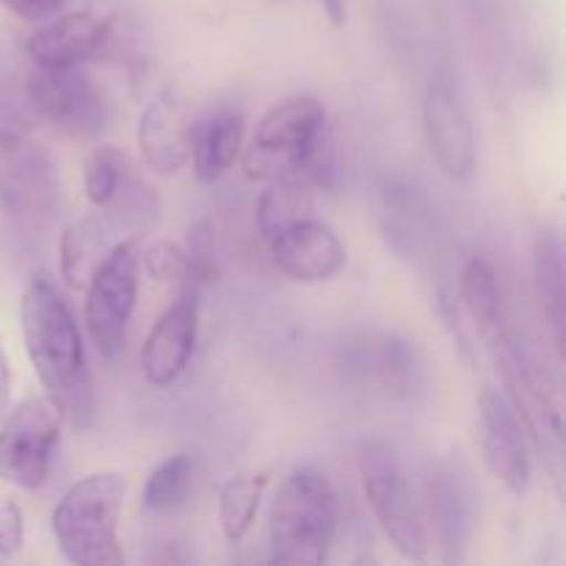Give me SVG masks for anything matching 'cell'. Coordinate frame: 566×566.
Segmentation results:
<instances>
[{
  "instance_id": "obj_22",
  "label": "cell",
  "mask_w": 566,
  "mask_h": 566,
  "mask_svg": "<svg viewBox=\"0 0 566 566\" xmlns=\"http://www.w3.org/2000/svg\"><path fill=\"white\" fill-rule=\"evenodd\" d=\"M459 293L468 310L470 321L479 326L481 335L490 343H497L506 329H503V307H501V287L497 276L486 260L473 258L464 263L462 276H459Z\"/></svg>"
},
{
  "instance_id": "obj_14",
  "label": "cell",
  "mask_w": 566,
  "mask_h": 566,
  "mask_svg": "<svg viewBox=\"0 0 566 566\" xmlns=\"http://www.w3.org/2000/svg\"><path fill=\"white\" fill-rule=\"evenodd\" d=\"M274 265L293 282L318 285L329 282L346 269L348 252L337 232L318 219H304L271 238Z\"/></svg>"
},
{
  "instance_id": "obj_1",
  "label": "cell",
  "mask_w": 566,
  "mask_h": 566,
  "mask_svg": "<svg viewBox=\"0 0 566 566\" xmlns=\"http://www.w3.org/2000/svg\"><path fill=\"white\" fill-rule=\"evenodd\" d=\"M22 343L50 401L75 429L92 423V379L86 370L83 337L70 304L48 276H36L20 302Z\"/></svg>"
},
{
  "instance_id": "obj_33",
  "label": "cell",
  "mask_w": 566,
  "mask_h": 566,
  "mask_svg": "<svg viewBox=\"0 0 566 566\" xmlns=\"http://www.w3.org/2000/svg\"><path fill=\"white\" fill-rule=\"evenodd\" d=\"M318 3L332 20V25H343L346 22V0H318Z\"/></svg>"
},
{
  "instance_id": "obj_7",
  "label": "cell",
  "mask_w": 566,
  "mask_h": 566,
  "mask_svg": "<svg viewBox=\"0 0 566 566\" xmlns=\"http://www.w3.org/2000/svg\"><path fill=\"white\" fill-rule=\"evenodd\" d=\"M64 415L48 396H28L0 418V481L39 490L48 481Z\"/></svg>"
},
{
  "instance_id": "obj_24",
  "label": "cell",
  "mask_w": 566,
  "mask_h": 566,
  "mask_svg": "<svg viewBox=\"0 0 566 566\" xmlns=\"http://www.w3.org/2000/svg\"><path fill=\"white\" fill-rule=\"evenodd\" d=\"M127 177V155L116 144H99L88 153L83 164V188L86 199L97 208H105L119 191L122 180Z\"/></svg>"
},
{
  "instance_id": "obj_25",
  "label": "cell",
  "mask_w": 566,
  "mask_h": 566,
  "mask_svg": "<svg viewBox=\"0 0 566 566\" xmlns=\"http://www.w3.org/2000/svg\"><path fill=\"white\" fill-rule=\"evenodd\" d=\"M186 260L188 274L182 282L205 287L216 276V230L208 219H199L197 224L188 230Z\"/></svg>"
},
{
  "instance_id": "obj_4",
  "label": "cell",
  "mask_w": 566,
  "mask_h": 566,
  "mask_svg": "<svg viewBox=\"0 0 566 566\" xmlns=\"http://www.w3.org/2000/svg\"><path fill=\"white\" fill-rule=\"evenodd\" d=\"M359 479L365 501L390 545L409 562H423L429 556L426 514L396 448L385 440L368 442L359 453Z\"/></svg>"
},
{
  "instance_id": "obj_5",
  "label": "cell",
  "mask_w": 566,
  "mask_h": 566,
  "mask_svg": "<svg viewBox=\"0 0 566 566\" xmlns=\"http://www.w3.org/2000/svg\"><path fill=\"white\" fill-rule=\"evenodd\" d=\"M324 127L326 114L321 99L310 94L282 99L260 119L243 153V175L254 182L298 175Z\"/></svg>"
},
{
  "instance_id": "obj_2",
  "label": "cell",
  "mask_w": 566,
  "mask_h": 566,
  "mask_svg": "<svg viewBox=\"0 0 566 566\" xmlns=\"http://www.w3.org/2000/svg\"><path fill=\"white\" fill-rule=\"evenodd\" d=\"M127 481L116 470H99L75 481L53 509V536L61 556L75 566H119V517Z\"/></svg>"
},
{
  "instance_id": "obj_31",
  "label": "cell",
  "mask_w": 566,
  "mask_h": 566,
  "mask_svg": "<svg viewBox=\"0 0 566 566\" xmlns=\"http://www.w3.org/2000/svg\"><path fill=\"white\" fill-rule=\"evenodd\" d=\"M440 315L442 321H446L448 332H451L453 348H459V357H462L470 368H475V354H473V346H470V337L468 332L462 329V318H459L457 307H453L451 298H448L446 293H440Z\"/></svg>"
},
{
  "instance_id": "obj_6",
  "label": "cell",
  "mask_w": 566,
  "mask_h": 566,
  "mask_svg": "<svg viewBox=\"0 0 566 566\" xmlns=\"http://www.w3.org/2000/svg\"><path fill=\"white\" fill-rule=\"evenodd\" d=\"M138 282H142V247L138 238H127L108 249L99 269L83 287L88 335L105 359H114L122 352L127 324L138 302Z\"/></svg>"
},
{
  "instance_id": "obj_19",
  "label": "cell",
  "mask_w": 566,
  "mask_h": 566,
  "mask_svg": "<svg viewBox=\"0 0 566 566\" xmlns=\"http://www.w3.org/2000/svg\"><path fill=\"white\" fill-rule=\"evenodd\" d=\"M108 254L105 247V227L99 216H83L72 221L61 235L59 260H61V280L72 291H83L92 280L94 271Z\"/></svg>"
},
{
  "instance_id": "obj_32",
  "label": "cell",
  "mask_w": 566,
  "mask_h": 566,
  "mask_svg": "<svg viewBox=\"0 0 566 566\" xmlns=\"http://www.w3.org/2000/svg\"><path fill=\"white\" fill-rule=\"evenodd\" d=\"M11 403V365H9V354H6L3 340H0V418L9 412Z\"/></svg>"
},
{
  "instance_id": "obj_3",
  "label": "cell",
  "mask_w": 566,
  "mask_h": 566,
  "mask_svg": "<svg viewBox=\"0 0 566 566\" xmlns=\"http://www.w3.org/2000/svg\"><path fill=\"white\" fill-rule=\"evenodd\" d=\"M337 534V497L329 479L315 468H298L282 481L269 517L271 562L318 566Z\"/></svg>"
},
{
  "instance_id": "obj_11",
  "label": "cell",
  "mask_w": 566,
  "mask_h": 566,
  "mask_svg": "<svg viewBox=\"0 0 566 566\" xmlns=\"http://www.w3.org/2000/svg\"><path fill=\"white\" fill-rule=\"evenodd\" d=\"M197 138L191 108L175 88L155 94L138 119L136 142L144 166L160 177L177 175L188 166Z\"/></svg>"
},
{
  "instance_id": "obj_17",
  "label": "cell",
  "mask_w": 566,
  "mask_h": 566,
  "mask_svg": "<svg viewBox=\"0 0 566 566\" xmlns=\"http://www.w3.org/2000/svg\"><path fill=\"white\" fill-rule=\"evenodd\" d=\"M534 291L542 315L551 329L553 348L558 359L564 354V329H566V302H564V249L556 232L542 230L534 243Z\"/></svg>"
},
{
  "instance_id": "obj_23",
  "label": "cell",
  "mask_w": 566,
  "mask_h": 566,
  "mask_svg": "<svg viewBox=\"0 0 566 566\" xmlns=\"http://www.w3.org/2000/svg\"><path fill=\"white\" fill-rule=\"evenodd\" d=\"M191 490H193L191 459L182 457V453H177V457H166L164 462L155 464L147 484H144L142 506L144 512L155 514V517H166V514H175L186 506Z\"/></svg>"
},
{
  "instance_id": "obj_13",
  "label": "cell",
  "mask_w": 566,
  "mask_h": 566,
  "mask_svg": "<svg viewBox=\"0 0 566 566\" xmlns=\"http://www.w3.org/2000/svg\"><path fill=\"white\" fill-rule=\"evenodd\" d=\"M423 130L437 166L453 180H468L475 169V133L448 81H434L426 92Z\"/></svg>"
},
{
  "instance_id": "obj_16",
  "label": "cell",
  "mask_w": 566,
  "mask_h": 566,
  "mask_svg": "<svg viewBox=\"0 0 566 566\" xmlns=\"http://www.w3.org/2000/svg\"><path fill=\"white\" fill-rule=\"evenodd\" d=\"M423 514H429L442 551H451L457 556L468 542L470 525H473L470 523L473 520V495L468 490V481L453 464H437L429 473Z\"/></svg>"
},
{
  "instance_id": "obj_20",
  "label": "cell",
  "mask_w": 566,
  "mask_h": 566,
  "mask_svg": "<svg viewBox=\"0 0 566 566\" xmlns=\"http://www.w3.org/2000/svg\"><path fill=\"white\" fill-rule=\"evenodd\" d=\"M315 210L313 188L307 180L298 175L276 177L269 180L265 191L260 193L258 202V230L265 241L280 235L287 227L298 224V221L310 219Z\"/></svg>"
},
{
  "instance_id": "obj_10",
  "label": "cell",
  "mask_w": 566,
  "mask_h": 566,
  "mask_svg": "<svg viewBox=\"0 0 566 566\" xmlns=\"http://www.w3.org/2000/svg\"><path fill=\"white\" fill-rule=\"evenodd\" d=\"M61 177L53 158L31 142L0 149V210L22 221L50 219L59 208Z\"/></svg>"
},
{
  "instance_id": "obj_26",
  "label": "cell",
  "mask_w": 566,
  "mask_h": 566,
  "mask_svg": "<svg viewBox=\"0 0 566 566\" xmlns=\"http://www.w3.org/2000/svg\"><path fill=\"white\" fill-rule=\"evenodd\" d=\"M142 265L155 282H180L182 285L188 274L186 249L169 241H158L147 247V252H142Z\"/></svg>"
},
{
  "instance_id": "obj_27",
  "label": "cell",
  "mask_w": 566,
  "mask_h": 566,
  "mask_svg": "<svg viewBox=\"0 0 566 566\" xmlns=\"http://www.w3.org/2000/svg\"><path fill=\"white\" fill-rule=\"evenodd\" d=\"M304 169H307L310 180L315 186L326 188V191H335L337 180H340V160H337V144L335 138L329 136V130L324 127V133L315 142L313 153L304 160Z\"/></svg>"
},
{
  "instance_id": "obj_29",
  "label": "cell",
  "mask_w": 566,
  "mask_h": 566,
  "mask_svg": "<svg viewBox=\"0 0 566 566\" xmlns=\"http://www.w3.org/2000/svg\"><path fill=\"white\" fill-rule=\"evenodd\" d=\"M28 127H31V116L25 114V108L17 105L14 99L0 97V149L22 142Z\"/></svg>"
},
{
  "instance_id": "obj_28",
  "label": "cell",
  "mask_w": 566,
  "mask_h": 566,
  "mask_svg": "<svg viewBox=\"0 0 566 566\" xmlns=\"http://www.w3.org/2000/svg\"><path fill=\"white\" fill-rule=\"evenodd\" d=\"M25 545V514L14 497L0 495V558L20 556Z\"/></svg>"
},
{
  "instance_id": "obj_12",
  "label": "cell",
  "mask_w": 566,
  "mask_h": 566,
  "mask_svg": "<svg viewBox=\"0 0 566 566\" xmlns=\"http://www.w3.org/2000/svg\"><path fill=\"white\" fill-rule=\"evenodd\" d=\"M199 293L202 287L182 282V291L164 310L142 346L144 379L155 387H169L186 370L197 346Z\"/></svg>"
},
{
  "instance_id": "obj_9",
  "label": "cell",
  "mask_w": 566,
  "mask_h": 566,
  "mask_svg": "<svg viewBox=\"0 0 566 566\" xmlns=\"http://www.w3.org/2000/svg\"><path fill=\"white\" fill-rule=\"evenodd\" d=\"M479 412V442L490 473L512 495H525L531 486L528 431L514 403L492 387H484L475 398Z\"/></svg>"
},
{
  "instance_id": "obj_8",
  "label": "cell",
  "mask_w": 566,
  "mask_h": 566,
  "mask_svg": "<svg viewBox=\"0 0 566 566\" xmlns=\"http://www.w3.org/2000/svg\"><path fill=\"white\" fill-rule=\"evenodd\" d=\"M25 94L33 114L64 130L66 136L94 138L114 119L108 97L81 66H64V70L36 66L28 77Z\"/></svg>"
},
{
  "instance_id": "obj_21",
  "label": "cell",
  "mask_w": 566,
  "mask_h": 566,
  "mask_svg": "<svg viewBox=\"0 0 566 566\" xmlns=\"http://www.w3.org/2000/svg\"><path fill=\"white\" fill-rule=\"evenodd\" d=\"M271 484V470H241L230 475L219 492V523L227 542H241L252 531L265 490Z\"/></svg>"
},
{
  "instance_id": "obj_15",
  "label": "cell",
  "mask_w": 566,
  "mask_h": 566,
  "mask_svg": "<svg viewBox=\"0 0 566 566\" xmlns=\"http://www.w3.org/2000/svg\"><path fill=\"white\" fill-rule=\"evenodd\" d=\"M114 20L99 17L94 11H64L44 20L42 28L28 39V55L42 70H64L81 66L108 42Z\"/></svg>"
},
{
  "instance_id": "obj_30",
  "label": "cell",
  "mask_w": 566,
  "mask_h": 566,
  "mask_svg": "<svg viewBox=\"0 0 566 566\" xmlns=\"http://www.w3.org/2000/svg\"><path fill=\"white\" fill-rule=\"evenodd\" d=\"M66 0H0L6 11L25 22H44L64 9Z\"/></svg>"
},
{
  "instance_id": "obj_18",
  "label": "cell",
  "mask_w": 566,
  "mask_h": 566,
  "mask_svg": "<svg viewBox=\"0 0 566 566\" xmlns=\"http://www.w3.org/2000/svg\"><path fill=\"white\" fill-rule=\"evenodd\" d=\"M243 144V116L238 111H219L193 138L191 160L199 182H216L235 164Z\"/></svg>"
}]
</instances>
